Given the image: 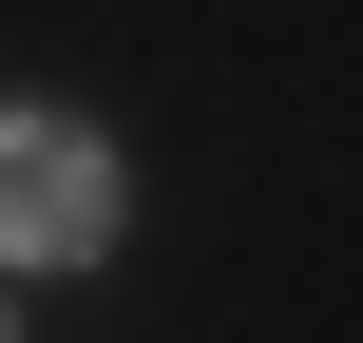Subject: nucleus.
I'll return each mask as SVG.
<instances>
[{"label": "nucleus", "instance_id": "nucleus-1", "mask_svg": "<svg viewBox=\"0 0 363 343\" xmlns=\"http://www.w3.org/2000/svg\"><path fill=\"white\" fill-rule=\"evenodd\" d=\"M0 229H19V267H96V229H115V153H96L77 115H19V172H0Z\"/></svg>", "mask_w": 363, "mask_h": 343}]
</instances>
